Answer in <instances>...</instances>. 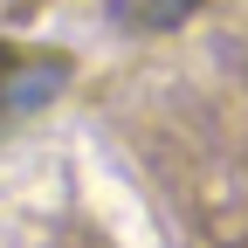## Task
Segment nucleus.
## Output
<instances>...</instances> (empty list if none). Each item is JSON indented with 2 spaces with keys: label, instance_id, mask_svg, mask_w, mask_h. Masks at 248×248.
<instances>
[{
  "label": "nucleus",
  "instance_id": "1",
  "mask_svg": "<svg viewBox=\"0 0 248 248\" xmlns=\"http://www.w3.org/2000/svg\"><path fill=\"white\" fill-rule=\"evenodd\" d=\"M62 83H69V55L0 42V131H7V124H21V117H35L42 104H55Z\"/></svg>",
  "mask_w": 248,
  "mask_h": 248
},
{
  "label": "nucleus",
  "instance_id": "2",
  "mask_svg": "<svg viewBox=\"0 0 248 248\" xmlns=\"http://www.w3.org/2000/svg\"><path fill=\"white\" fill-rule=\"evenodd\" d=\"M104 7H110L117 28H131V35H166V28H179L200 0H104Z\"/></svg>",
  "mask_w": 248,
  "mask_h": 248
}]
</instances>
